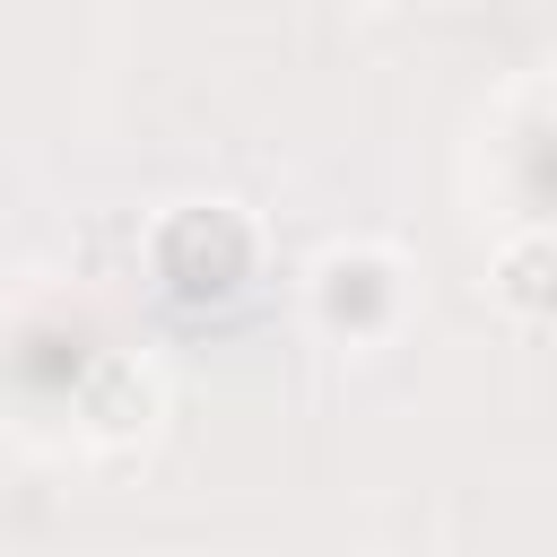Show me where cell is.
I'll list each match as a JSON object with an SVG mask.
<instances>
[{"instance_id":"cell-4","label":"cell","mask_w":557,"mask_h":557,"mask_svg":"<svg viewBox=\"0 0 557 557\" xmlns=\"http://www.w3.org/2000/svg\"><path fill=\"white\" fill-rule=\"evenodd\" d=\"M78 418H87L96 435H131V426H148V418H157V374H148L139 357H96L87 383H78Z\"/></svg>"},{"instance_id":"cell-2","label":"cell","mask_w":557,"mask_h":557,"mask_svg":"<svg viewBox=\"0 0 557 557\" xmlns=\"http://www.w3.org/2000/svg\"><path fill=\"white\" fill-rule=\"evenodd\" d=\"M400 261L383 244H331L313 261V322L339 331V339H374L400 322Z\"/></svg>"},{"instance_id":"cell-1","label":"cell","mask_w":557,"mask_h":557,"mask_svg":"<svg viewBox=\"0 0 557 557\" xmlns=\"http://www.w3.org/2000/svg\"><path fill=\"white\" fill-rule=\"evenodd\" d=\"M157 270L174 296H235L252 278V218L235 200H183L157 226Z\"/></svg>"},{"instance_id":"cell-3","label":"cell","mask_w":557,"mask_h":557,"mask_svg":"<svg viewBox=\"0 0 557 557\" xmlns=\"http://www.w3.org/2000/svg\"><path fill=\"white\" fill-rule=\"evenodd\" d=\"M496 305L522 313V322H548L557 313V226H522L496 244Z\"/></svg>"}]
</instances>
